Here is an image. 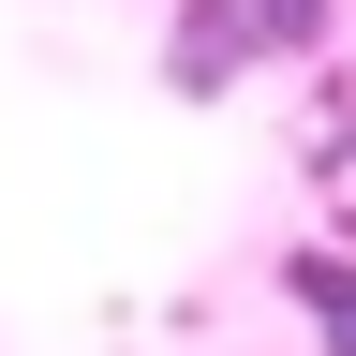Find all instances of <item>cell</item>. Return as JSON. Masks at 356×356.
Here are the masks:
<instances>
[{"mask_svg": "<svg viewBox=\"0 0 356 356\" xmlns=\"http://www.w3.org/2000/svg\"><path fill=\"white\" fill-rule=\"evenodd\" d=\"M282 297L327 327V356H356V267H341V252H282Z\"/></svg>", "mask_w": 356, "mask_h": 356, "instance_id": "1", "label": "cell"}]
</instances>
